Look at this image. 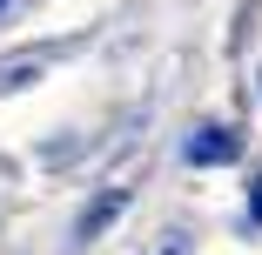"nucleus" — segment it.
I'll use <instances>...</instances> for the list:
<instances>
[{
    "label": "nucleus",
    "mask_w": 262,
    "mask_h": 255,
    "mask_svg": "<svg viewBox=\"0 0 262 255\" xmlns=\"http://www.w3.org/2000/svg\"><path fill=\"white\" fill-rule=\"evenodd\" d=\"M182 155H188L195 168H222V161H235V155H242V134H235V128H195Z\"/></svg>",
    "instance_id": "obj_1"
},
{
    "label": "nucleus",
    "mask_w": 262,
    "mask_h": 255,
    "mask_svg": "<svg viewBox=\"0 0 262 255\" xmlns=\"http://www.w3.org/2000/svg\"><path fill=\"white\" fill-rule=\"evenodd\" d=\"M121 208H128V188H108V195H101V201H94V208L81 215V228H74V242H94V235H101V228H108V222H115Z\"/></svg>",
    "instance_id": "obj_2"
},
{
    "label": "nucleus",
    "mask_w": 262,
    "mask_h": 255,
    "mask_svg": "<svg viewBox=\"0 0 262 255\" xmlns=\"http://www.w3.org/2000/svg\"><path fill=\"white\" fill-rule=\"evenodd\" d=\"M20 81H34V61H14V67H0V87H20Z\"/></svg>",
    "instance_id": "obj_3"
},
{
    "label": "nucleus",
    "mask_w": 262,
    "mask_h": 255,
    "mask_svg": "<svg viewBox=\"0 0 262 255\" xmlns=\"http://www.w3.org/2000/svg\"><path fill=\"white\" fill-rule=\"evenodd\" d=\"M249 222L262 228V175H255V188H249Z\"/></svg>",
    "instance_id": "obj_4"
},
{
    "label": "nucleus",
    "mask_w": 262,
    "mask_h": 255,
    "mask_svg": "<svg viewBox=\"0 0 262 255\" xmlns=\"http://www.w3.org/2000/svg\"><path fill=\"white\" fill-rule=\"evenodd\" d=\"M0 7H7V0H0Z\"/></svg>",
    "instance_id": "obj_5"
},
{
    "label": "nucleus",
    "mask_w": 262,
    "mask_h": 255,
    "mask_svg": "<svg viewBox=\"0 0 262 255\" xmlns=\"http://www.w3.org/2000/svg\"><path fill=\"white\" fill-rule=\"evenodd\" d=\"M168 255H175V248H168Z\"/></svg>",
    "instance_id": "obj_6"
}]
</instances>
